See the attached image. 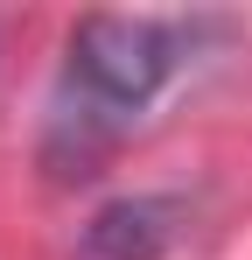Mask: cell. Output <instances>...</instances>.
<instances>
[{"instance_id": "1", "label": "cell", "mask_w": 252, "mask_h": 260, "mask_svg": "<svg viewBox=\"0 0 252 260\" xmlns=\"http://www.w3.org/2000/svg\"><path fill=\"white\" fill-rule=\"evenodd\" d=\"M175 28L154 14H84L70 28V56H63V85L49 106V169L63 176H91L119 134L154 106V91L175 71Z\"/></svg>"}, {"instance_id": "2", "label": "cell", "mask_w": 252, "mask_h": 260, "mask_svg": "<svg viewBox=\"0 0 252 260\" xmlns=\"http://www.w3.org/2000/svg\"><path fill=\"white\" fill-rule=\"evenodd\" d=\"M182 232V204L175 197H119L84 225L77 260H161Z\"/></svg>"}]
</instances>
